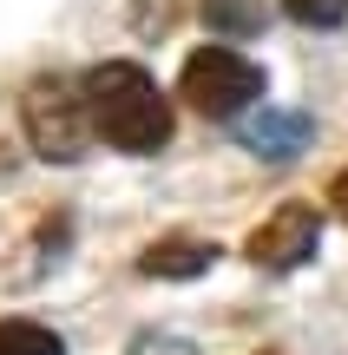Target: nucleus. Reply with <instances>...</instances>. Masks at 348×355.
Segmentation results:
<instances>
[{"instance_id":"f257e3e1","label":"nucleus","mask_w":348,"mask_h":355,"mask_svg":"<svg viewBox=\"0 0 348 355\" xmlns=\"http://www.w3.org/2000/svg\"><path fill=\"white\" fill-rule=\"evenodd\" d=\"M86 105H92V132L105 145H118V152H158L171 139V99L131 60L92 66L86 73Z\"/></svg>"},{"instance_id":"f03ea898","label":"nucleus","mask_w":348,"mask_h":355,"mask_svg":"<svg viewBox=\"0 0 348 355\" xmlns=\"http://www.w3.org/2000/svg\"><path fill=\"white\" fill-rule=\"evenodd\" d=\"M20 125L26 145H33L46 165H79L86 145L99 139L92 132V105H86V79H66V73H39L20 99Z\"/></svg>"},{"instance_id":"7ed1b4c3","label":"nucleus","mask_w":348,"mask_h":355,"mask_svg":"<svg viewBox=\"0 0 348 355\" xmlns=\"http://www.w3.org/2000/svg\"><path fill=\"white\" fill-rule=\"evenodd\" d=\"M178 99H191L204 119H237L263 99V66L237 46H197L178 73Z\"/></svg>"},{"instance_id":"20e7f679","label":"nucleus","mask_w":348,"mask_h":355,"mask_svg":"<svg viewBox=\"0 0 348 355\" xmlns=\"http://www.w3.org/2000/svg\"><path fill=\"white\" fill-rule=\"evenodd\" d=\"M315 243H322V211L315 204H283L276 217H263L257 230H250V263L257 270H302L315 257Z\"/></svg>"},{"instance_id":"39448f33","label":"nucleus","mask_w":348,"mask_h":355,"mask_svg":"<svg viewBox=\"0 0 348 355\" xmlns=\"http://www.w3.org/2000/svg\"><path fill=\"white\" fill-rule=\"evenodd\" d=\"M309 112H276V105H263L257 119H244V145L257 158H276V165H283V158H296L302 145H309Z\"/></svg>"},{"instance_id":"423d86ee","label":"nucleus","mask_w":348,"mask_h":355,"mask_svg":"<svg viewBox=\"0 0 348 355\" xmlns=\"http://www.w3.org/2000/svg\"><path fill=\"white\" fill-rule=\"evenodd\" d=\"M210 263H217V243H204V237H158L152 250L138 257V270H145V277H171V283L204 277Z\"/></svg>"},{"instance_id":"0eeeda50","label":"nucleus","mask_w":348,"mask_h":355,"mask_svg":"<svg viewBox=\"0 0 348 355\" xmlns=\"http://www.w3.org/2000/svg\"><path fill=\"white\" fill-rule=\"evenodd\" d=\"M0 355H66V343L39 322H0Z\"/></svg>"},{"instance_id":"6e6552de","label":"nucleus","mask_w":348,"mask_h":355,"mask_svg":"<svg viewBox=\"0 0 348 355\" xmlns=\"http://www.w3.org/2000/svg\"><path fill=\"white\" fill-rule=\"evenodd\" d=\"M283 13L296 26H342L348 20V0H283Z\"/></svg>"},{"instance_id":"1a4fd4ad","label":"nucleus","mask_w":348,"mask_h":355,"mask_svg":"<svg viewBox=\"0 0 348 355\" xmlns=\"http://www.w3.org/2000/svg\"><path fill=\"white\" fill-rule=\"evenodd\" d=\"M125 355H197L184 336H171V329H145V336H131V349Z\"/></svg>"},{"instance_id":"9d476101","label":"nucleus","mask_w":348,"mask_h":355,"mask_svg":"<svg viewBox=\"0 0 348 355\" xmlns=\"http://www.w3.org/2000/svg\"><path fill=\"white\" fill-rule=\"evenodd\" d=\"M329 204H336V217H342V224H348V165L336 171V184H329Z\"/></svg>"},{"instance_id":"9b49d317","label":"nucleus","mask_w":348,"mask_h":355,"mask_svg":"<svg viewBox=\"0 0 348 355\" xmlns=\"http://www.w3.org/2000/svg\"><path fill=\"white\" fill-rule=\"evenodd\" d=\"M257 355H283V349H257Z\"/></svg>"}]
</instances>
